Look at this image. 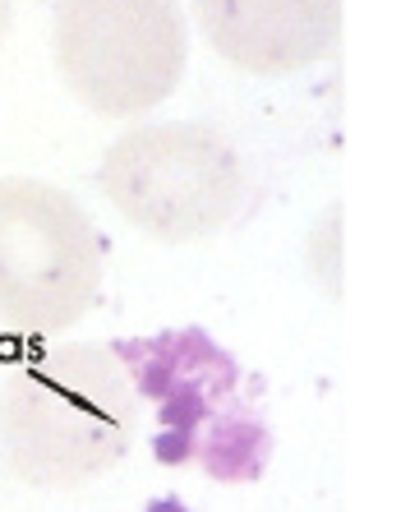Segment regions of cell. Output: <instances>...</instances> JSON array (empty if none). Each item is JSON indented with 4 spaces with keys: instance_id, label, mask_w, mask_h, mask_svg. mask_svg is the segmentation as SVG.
I'll use <instances>...</instances> for the list:
<instances>
[{
    "instance_id": "1",
    "label": "cell",
    "mask_w": 401,
    "mask_h": 512,
    "mask_svg": "<svg viewBox=\"0 0 401 512\" xmlns=\"http://www.w3.org/2000/svg\"><path fill=\"white\" fill-rule=\"evenodd\" d=\"M139 397L102 342H65L0 383V457L33 489H74L125 462Z\"/></svg>"
},
{
    "instance_id": "2",
    "label": "cell",
    "mask_w": 401,
    "mask_h": 512,
    "mask_svg": "<svg viewBox=\"0 0 401 512\" xmlns=\"http://www.w3.org/2000/svg\"><path fill=\"white\" fill-rule=\"evenodd\" d=\"M134 397L153 406V457L162 466H199L222 485H249L272 457V434L245 393L231 351L203 328H166L111 342Z\"/></svg>"
},
{
    "instance_id": "3",
    "label": "cell",
    "mask_w": 401,
    "mask_h": 512,
    "mask_svg": "<svg viewBox=\"0 0 401 512\" xmlns=\"http://www.w3.org/2000/svg\"><path fill=\"white\" fill-rule=\"evenodd\" d=\"M97 185L130 227L157 245L208 240L245 203V162L213 125H134L102 153Z\"/></svg>"
},
{
    "instance_id": "4",
    "label": "cell",
    "mask_w": 401,
    "mask_h": 512,
    "mask_svg": "<svg viewBox=\"0 0 401 512\" xmlns=\"http://www.w3.org/2000/svg\"><path fill=\"white\" fill-rule=\"evenodd\" d=\"M102 236L83 203L37 176H0V323L56 337L97 305Z\"/></svg>"
},
{
    "instance_id": "5",
    "label": "cell",
    "mask_w": 401,
    "mask_h": 512,
    "mask_svg": "<svg viewBox=\"0 0 401 512\" xmlns=\"http://www.w3.org/2000/svg\"><path fill=\"white\" fill-rule=\"evenodd\" d=\"M56 70L88 111L143 116L180 88L189 24L180 0H56Z\"/></svg>"
},
{
    "instance_id": "6",
    "label": "cell",
    "mask_w": 401,
    "mask_h": 512,
    "mask_svg": "<svg viewBox=\"0 0 401 512\" xmlns=\"http://www.w3.org/2000/svg\"><path fill=\"white\" fill-rule=\"evenodd\" d=\"M194 24L231 70L282 79L342 42V0H194Z\"/></svg>"
},
{
    "instance_id": "7",
    "label": "cell",
    "mask_w": 401,
    "mask_h": 512,
    "mask_svg": "<svg viewBox=\"0 0 401 512\" xmlns=\"http://www.w3.org/2000/svg\"><path fill=\"white\" fill-rule=\"evenodd\" d=\"M10 24H14V0H0V42H5Z\"/></svg>"
}]
</instances>
